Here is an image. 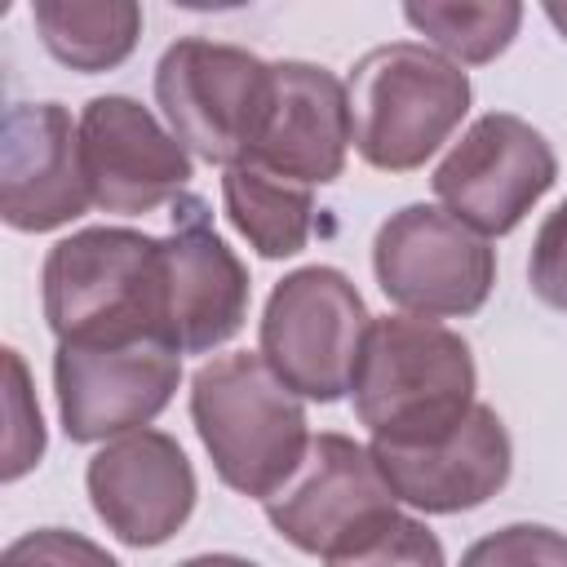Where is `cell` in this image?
Listing matches in <instances>:
<instances>
[{"mask_svg": "<svg viewBox=\"0 0 567 567\" xmlns=\"http://www.w3.org/2000/svg\"><path fill=\"white\" fill-rule=\"evenodd\" d=\"M182 354L168 341L80 346L58 341L53 390L58 416L71 443H106L151 425L177 394Z\"/></svg>", "mask_w": 567, "mask_h": 567, "instance_id": "cell-9", "label": "cell"}, {"mask_svg": "<svg viewBox=\"0 0 567 567\" xmlns=\"http://www.w3.org/2000/svg\"><path fill=\"white\" fill-rule=\"evenodd\" d=\"M461 567H567V532L545 523H509L478 536L461 554Z\"/></svg>", "mask_w": 567, "mask_h": 567, "instance_id": "cell-21", "label": "cell"}, {"mask_svg": "<svg viewBox=\"0 0 567 567\" xmlns=\"http://www.w3.org/2000/svg\"><path fill=\"white\" fill-rule=\"evenodd\" d=\"M270 97V62L239 44L186 35L155 66V102L168 133L199 159L235 168L248 159Z\"/></svg>", "mask_w": 567, "mask_h": 567, "instance_id": "cell-6", "label": "cell"}, {"mask_svg": "<svg viewBox=\"0 0 567 567\" xmlns=\"http://www.w3.org/2000/svg\"><path fill=\"white\" fill-rule=\"evenodd\" d=\"M190 421L217 478L252 501L279 492L310 447L301 394L248 350L217 354L195 368Z\"/></svg>", "mask_w": 567, "mask_h": 567, "instance_id": "cell-3", "label": "cell"}, {"mask_svg": "<svg viewBox=\"0 0 567 567\" xmlns=\"http://www.w3.org/2000/svg\"><path fill=\"white\" fill-rule=\"evenodd\" d=\"M346 84L315 62H270V97L244 164H261L301 186H328L350 151Z\"/></svg>", "mask_w": 567, "mask_h": 567, "instance_id": "cell-15", "label": "cell"}, {"mask_svg": "<svg viewBox=\"0 0 567 567\" xmlns=\"http://www.w3.org/2000/svg\"><path fill=\"white\" fill-rule=\"evenodd\" d=\"M403 18L456 66H483L501 58L523 22V4L514 0H412Z\"/></svg>", "mask_w": 567, "mask_h": 567, "instance_id": "cell-19", "label": "cell"}, {"mask_svg": "<svg viewBox=\"0 0 567 567\" xmlns=\"http://www.w3.org/2000/svg\"><path fill=\"white\" fill-rule=\"evenodd\" d=\"M4 368H9V434H4V483H18L27 470L40 465L44 456V421H40V403L31 394V377L18 350H4Z\"/></svg>", "mask_w": 567, "mask_h": 567, "instance_id": "cell-22", "label": "cell"}, {"mask_svg": "<svg viewBox=\"0 0 567 567\" xmlns=\"http://www.w3.org/2000/svg\"><path fill=\"white\" fill-rule=\"evenodd\" d=\"M372 315L337 266H301L284 275L261 310L257 354L310 403H337L354 385Z\"/></svg>", "mask_w": 567, "mask_h": 567, "instance_id": "cell-5", "label": "cell"}, {"mask_svg": "<svg viewBox=\"0 0 567 567\" xmlns=\"http://www.w3.org/2000/svg\"><path fill=\"white\" fill-rule=\"evenodd\" d=\"M93 204L80 124L62 102H13L0 124V217L13 230L44 235L71 226Z\"/></svg>", "mask_w": 567, "mask_h": 567, "instance_id": "cell-14", "label": "cell"}, {"mask_svg": "<svg viewBox=\"0 0 567 567\" xmlns=\"http://www.w3.org/2000/svg\"><path fill=\"white\" fill-rule=\"evenodd\" d=\"M323 567H447L443 540L412 514H385L350 545L323 558Z\"/></svg>", "mask_w": 567, "mask_h": 567, "instance_id": "cell-20", "label": "cell"}, {"mask_svg": "<svg viewBox=\"0 0 567 567\" xmlns=\"http://www.w3.org/2000/svg\"><path fill=\"white\" fill-rule=\"evenodd\" d=\"M31 22L40 44L71 71H115L142 35V4L133 0H35Z\"/></svg>", "mask_w": 567, "mask_h": 567, "instance_id": "cell-18", "label": "cell"}, {"mask_svg": "<svg viewBox=\"0 0 567 567\" xmlns=\"http://www.w3.org/2000/svg\"><path fill=\"white\" fill-rule=\"evenodd\" d=\"M164 244V337L177 354L226 346L248 319V270L199 195H177Z\"/></svg>", "mask_w": 567, "mask_h": 567, "instance_id": "cell-12", "label": "cell"}, {"mask_svg": "<svg viewBox=\"0 0 567 567\" xmlns=\"http://www.w3.org/2000/svg\"><path fill=\"white\" fill-rule=\"evenodd\" d=\"M381 478L390 483L394 501L421 514H461L492 501L514 470V447L505 421L474 403L470 416L439 443L399 447V443H368Z\"/></svg>", "mask_w": 567, "mask_h": 567, "instance_id": "cell-16", "label": "cell"}, {"mask_svg": "<svg viewBox=\"0 0 567 567\" xmlns=\"http://www.w3.org/2000/svg\"><path fill=\"white\" fill-rule=\"evenodd\" d=\"M44 323L58 341L120 346L164 337V244L133 226H84L40 270Z\"/></svg>", "mask_w": 567, "mask_h": 567, "instance_id": "cell-2", "label": "cell"}, {"mask_svg": "<svg viewBox=\"0 0 567 567\" xmlns=\"http://www.w3.org/2000/svg\"><path fill=\"white\" fill-rule=\"evenodd\" d=\"M80 155L89 195L102 213L137 217L186 195L195 177L190 151L124 93L89 97L80 111Z\"/></svg>", "mask_w": 567, "mask_h": 567, "instance_id": "cell-11", "label": "cell"}, {"mask_svg": "<svg viewBox=\"0 0 567 567\" xmlns=\"http://www.w3.org/2000/svg\"><path fill=\"white\" fill-rule=\"evenodd\" d=\"M470 75L430 44L390 40L368 49L346 80L350 142L381 173L421 168L465 120Z\"/></svg>", "mask_w": 567, "mask_h": 567, "instance_id": "cell-4", "label": "cell"}, {"mask_svg": "<svg viewBox=\"0 0 567 567\" xmlns=\"http://www.w3.org/2000/svg\"><path fill=\"white\" fill-rule=\"evenodd\" d=\"M84 487L106 532L133 549H155L177 536L199 496L182 443L151 425L102 443L84 465Z\"/></svg>", "mask_w": 567, "mask_h": 567, "instance_id": "cell-13", "label": "cell"}, {"mask_svg": "<svg viewBox=\"0 0 567 567\" xmlns=\"http://www.w3.org/2000/svg\"><path fill=\"white\" fill-rule=\"evenodd\" d=\"M527 284L545 306L567 310V199L540 221V230L532 239Z\"/></svg>", "mask_w": 567, "mask_h": 567, "instance_id": "cell-24", "label": "cell"}, {"mask_svg": "<svg viewBox=\"0 0 567 567\" xmlns=\"http://www.w3.org/2000/svg\"><path fill=\"white\" fill-rule=\"evenodd\" d=\"M0 567H120L97 540L66 527H35L4 545Z\"/></svg>", "mask_w": 567, "mask_h": 567, "instance_id": "cell-23", "label": "cell"}, {"mask_svg": "<svg viewBox=\"0 0 567 567\" xmlns=\"http://www.w3.org/2000/svg\"><path fill=\"white\" fill-rule=\"evenodd\" d=\"M478 390V368L461 332L439 319L385 315L372 319L359 368H354V416L372 443L421 447L447 439Z\"/></svg>", "mask_w": 567, "mask_h": 567, "instance_id": "cell-1", "label": "cell"}, {"mask_svg": "<svg viewBox=\"0 0 567 567\" xmlns=\"http://www.w3.org/2000/svg\"><path fill=\"white\" fill-rule=\"evenodd\" d=\"M177 567H257V563H248L239 554H195V558H186Z\"/></svg>", "mask_w": 567, "mask_h": 567, "instance_id": "cell-25", "label": "cell"}, {"mask_svg": "<svg viewBox=\"0 0 567 567\" xmlns=\"http://www.w3.org/2000/svg\"><path fill=\"white\" fill-rule=\"evenodd\" d=\"M372 275L403 315L465 319L492 297L496 248L443 204H408L381 221Z\"/></svg>", "mask_w": 567, "mask_h": 567, "instance_id": "cell-7", "label": "cell"}, {"mask_svg": "<svg viewBox=\"0 0 567 567\" xmlns=\"http://www.w3.org/2000/svg\"><path fill=\"white\" fill-rule=\"evenodd\" d=\"M221 204H226L230 226L270 261L301 252L315 226V186L288 182L261 164L226 168Z\"/></svg>", "mask_w": 567, "mask_h": 567, "instance_id": "cell-17", "label": "cell"}, {"mask_svg": "<svg viewBox=\"0 0 567 567\" xmlns=\"http://www.w3.org/2000/svg\"><path fill=\"white\" fill-rule=\"evenodd\" d=\"M558 182V155L545 142L540 128H532L523 115L487 111L478 115L461 142L439 159L430 186L439 204L487 235H509L540 195Z\"/></svg>", "mask_w": 567, "mask_h": 567, "instance_id": "cell-8", "label": "cell"}, {"mask_svg": "<svg viewBox=\"0 0 567 567\" xmlns=\"http://www.w3.org/2000/svg\"><path fill=\"white\" fill-rule=\"evenodd\" d=\"M261 509L292 549L328 558L341 545H350L363 527L394 514L399 501L363 443L323 430L310 434L301 465L288 474L279 492L261 501Z\"/></svg>", "mask_w": 567, "mask_h": 567, "instance_id": "cell-10", "label": "cell"}, {"mask_svg": "<svg viewBox=\"0 0 567 567\" xmlns=\"http://www.w3.org/2000/svg\"><path fill=\"white\" fill-rule=\"evenodd\" d=\"M545 18H549V22L558 27V35L567 40V0H549V4H545Z\"/></svg>", "mask_w": 567, "mask_h": 567, "instance_id": "cell-26", "label": "cell"}]
</instances>
